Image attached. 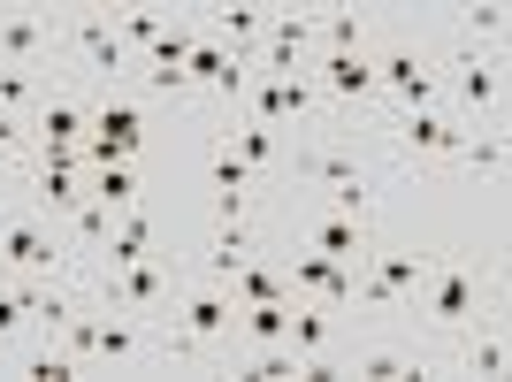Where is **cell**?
Instances as JSON below:
<instances>
[{
	"label": "cell",
	"mask_w": 512,
	"mask_h": 382,
	"mask_svg": "<svg viewBox=\"0 0 512 382\" xmlns=\"http://www.w3.org/2000/svg\"><path fill=\"white\" fill-rule=\"evenodd\" d=\"M283 169L299 176L306 191H321V207H329V214L383 222V176H375V161L344 138V123H321V130H306V138H291Z\"/></svg>",
	"instance_id": "obj_1"
},
{
	"label": "cell",
	"mask_w": 512,
	"mask_h": 382,
	"mask_svg": "<svg viewBox=\"0 0 512 382\" xmlns=\"http://www.w3.org/2000/svg\"><path fill=\"white\" fill-rule=\"evenodd\" d=\"M406 314H421L436 344H459L467 329H482V260L474 253H428V276H421Z\"/></svg>",
	"instance_id": "obj_2"
},
{
	"label": "cell",
	"mask_w": 512,
	"mask_h": 382,
	"mask_svg": "<svg viewBox=\"0 0 512 382\" xmlns=\"http://www.w3.org/2000/svg\"><path fill=\"white\" fill-rule=\"evenodd\" d=\"M375 85H383L390 115H413V107H436V92H444V62H436V46H428V39H413L406 23H383V39H375Z\"/></svg>",
	"instance_id": "obj_3"
},
{
	"label": "cell",
	"mask_w": 512,
	"mask_h": 382,
	"mask_svg": "<svg viewBox=\"0 0 512 382\" xmlns=\"http://www.w3.org/2000/svg\"><path fill=\"white\" fill-rule=\"evenodd\" d=\"M0 276H23V283H46V276H69V245H62V222H46L31 199H0Z\"/></svg>",
	"instance_id": "obj_4"
},
{
	"label": "cell",
	"mask_w": 512,
	"mask_h": 382,
	"mask_svg": "<svg viewBox=\"0 0 512 382\" xmlns=\"http://www.w3.org/2000/svg\"><path fill=\"white\" fill-rule=\"evenodd\" d=\"M54 54H69V62L85 69L92 92H123V77H138V62L123 54L107 8H69V16H54Z\"/></svg>",
	"instance_id": "obj_5"
},
{
	"label": "cell",
	"mask_w": 512,
	"mask_h": 382,
	"mask_svg": "<svg viewBox=\"0 0 512 382\" xmlns=\"http://www.w3.org/2000/svg\"><path fill=\"white\" fill-rule=\"evenodd\" d=\"M153 321H176V329L214 360V352H230V337H237V291H230V283H214V276L176 268V291H169V306H161Z\"/></svg>",
	"instance_id": "obj_6"
},
{
	"label": "cell",
	"mask_w": 512,
	"mask_h": 382,
	"mask_svg": "<svg viewBox=\"0 0 512 382\" xmlns=\"http://www.w3.org/2000/svg\"><path fill=\"white\" fill-rule=\"evenodd\" d=\"M153 138V115L146 100H130V92H92V130H85V169H107V161H138Z\"/></svg>",
	"instance_id": "obj_7"
},
{
	"label": "cell",
	"mask_w": 512,
	"mask_h": 382,
	"mask_svg": "<svg viewBox=\"0 0 512 382\" xmlns=\"http://www.w3.org/2000/svg\"><path fill=\"white\" fill-rule=\"evenodd\" d=\"M390 161L398 169H444L451 153H459V138H467V123H451L444 107H413V115H390Z\"/></svg>",
	"instance_id": "obj_8"
},
{
	"label": "cell",
	"mask_w": 512,
	"mask_h": 382,
	"mask_svg": "<svg viewBox=\"0 0 512 382\" xmlns=\"http://www.w3.org/2000/svg\"><path fill=\"white\" fill-rule=\"evenodd\" d=\"M436 62H444V85L459 92L467 115H505V54H482V46H436Z\"/></svg>",
	"instance_id": "obj_9"
},
{
	"label": "cell",
	"mask_w": 512,
	"mask_h": 382,
	"mask_svg": "<svg viewBox=\"0 0 512 382\" xmlns=\"http://www.w3.org/2000/svg\"><path fill=\"white\" fill-rule=\"evenodd\" d=\"M306 77H314L321 107H329V123H337V115H360V107H383L375 54H314V62H306Z\"/></svg>",
	"instance_id": "obj_10"
},
{
	"label": "cell",
	"mask_w": 512,
	"mask_h": 382,
	"mask_svg": "<svg viewBox=\"0 0 512 382\" xmlns=\"http://www.w3.org/2000/svg\"><path fill=\"white\" fill-rule=\"evenodd\" d=\"M85 291H92V306H123V314H161V306H169V291H176V268L153 253V260H130V268H115V276H92Z\"/></svg>",
	"instance_id": "obj_11"
},
{
	"label": "cell",
	"mask_w": 512,
	"mask_h": 382,
	"mask_svg": "<svg viewBox=\"0 0 512 382\" xmlns=\"http://www.w3.org/2000/svg\"><path fill=\"white\" fill-rule=\"evenodd\" d=\"M146 360H153V314L92 306V352H85V375H92V367H146Z\"/></svg>",
	"instance_id": "obj_12"
},
{
	"label": "cell",
	"mask_w": 512,
	"mask_h": 382,
	"mask_svg": "<svg viewBox=\"0 0 512 382\" xmlns=\"http://www.w3.org/2000/svg\"><path fill=\"white\" fill-rule=\"evenodd\" d=\"M92 130V92H46L31 115V153H77Z\"/></svg>",
	"instance_id": "obj_13"
},
{
	"label": "cell",
	"mask_w": 512,
	"mask_h": 382,
	"mask_svg": "<svg viewBox=\"0 0 512 382\" xmlns=\"http://www.w3.org/2000/svg\"><path fill=\"white\" fill-rule=\"evenodd\" d=\"M54 62V8H0V69Z\"/></svg>",
	"instance_id": "obj_14"
},
{
	"label": "cell",
	"mask_w": 512,
	"mask_h": 382,
	"mask_svg": "<svg viewBox=\"0 0 512 382\" xmlns=\"http://www.w3.org/2000/svg\"><path fill=\"white\" fill-rule=\"evenodd\" d=\"M291 298H314V306H337V314H352V283H360V268H344V260H329V253H291Z\"/></svg>",
	"instance_id": "obj_15"
},
{
	"label": "cell",
	"mask_w": 512,
	"mask_h": 382,
	"mask_svg": "<svg viewBox=\"0 0 512 382\" xmlns=\"http://www.w3.org/2000/svg\"><path fill=\"white\" fill-rule=\"evenodd\" d=\"M299 245L306 253H329V260H344V268H360L367 253H375V222H352V214H306L299 222Z\"/></svg>",
	"instance_id": "obj_16"
},
{
	"label": "cell",
	"mask_w": 512,
	"mask_h": 382,
	"mask_svg": "<svg viewBox=\"0 0 512 382\" xmlns=\"http://www.w3.org/2000/svg\"><path fill=\"white\" fill-rule=\"evenodd\" d=\"M352 375H367V382H398V375H436L444 367V352L436 344H421V337H398V344H367V352H352Z\"/></svg>",
	"instance_id": "obj_17"
},
{
	"label": "cell",
	"mask_w": 512,
	"mask_h": 382,
	"mask_svg": "<svg viewBox=\"0 0 512 382\" xmlns=\"http://www.w3.org/2000/svg\"><path fill=\"white\" fill-rule=\"evenodd\" d=\"M153 245H161V222H153L146 207H123L115 230H107V245L92 253V276H115V268H130V260H153Z\"/></svg>",
	"instance_id": "obj_18"
},
{
	"label": "cell",
	"mask_w": 512,
	"mask_h": 382,
	"mask_svg": "<svg viewBox=\"0 0 512 382\" xmlns=\"http://www.w3.org/2000/svg\"><path fill=\"white\" fill-rule=\"evenodd\" d=\"M383 16L367 8H314V54H375Z\"/></svg>",
	"instance_id": "obj_19"
},
{
	"label": "cell",
	"mask_w": 512,
	"mask_h": 382,
	"mask_svg": "<svg viewBox=\"0 0 512 382\" xmlns=\"http://www.w3.org/2000/svg\"><path fill=\"white\" fill-rule=\"evenodd\" d=\"M222 146L237 153V161H245V169L253 176H268V169H283V153H291V138H283L276 123H253V115H222Z\"/></svg>",
	"instance_id": "obj_20"
},
{
	"label": "cell",
	"mask_w": 512,
	"mask_h": 382,
	"mask_svg": "<svg viewBox=\"0 0 512 382\" xmlns=\"http://www.w3.org/2000/svg\"><path fill=\"white\" fill-rule=\"evenodd\" d=\"M253 253H260V230H253V222H245V230H207V245H199V260H192V276L230 283Z\"/></svg>",
	"instance_id": "obj_21"
},
{
	"label": "cell",
	"mask_w": 512,
	"mask_h": 382,
	"mask_svg": "<svg viewBox=\"0 0 512 382\" xmlns=\"http://www.w3.org/2000/svg\"><path fill=\"white\" fill-rule=\"evenodd\" d=\"M283 329H291V298H253V306H237V337H230V352L283 344Z\"/></svg>",
	"instance_id": "obj_22"
},
{
	"label": "cell",
	"mask_w": 512,
	"mask_h": 382,
	"mask_svg": "<svg viewBox=\"0 0 512 382\" xmlns=\"http://www.w3.org/2000/svg\"><path fill=\"white\" fill-rule=\"evenodd\" d=\"M451 367H459V375H482V382H497L512 367V344H505V329H490V337H482V329H467V337H459V352H444Z\"/></svg>",
	"instance_id": "obj_23"
},
{
	"label": "cell",
	"mask_w": 512,
	"mask_h": 382,
	"mask_svg": "<svg viewBox=\"0 0 512 382\" xmlns=\"http://www.w3.org/2000/svg\"><path fill=\"white\" fill-rule=\"evenodd\" d=\"M451 161H459V169H474L482 184H505V130H497V123H490V130H467Z\"/></svg>",
	"instance_id": "obj_24"
},
{
	"label": "cell",
	"mask_w": 512,
	"mask_h": 382,
	"mask_svg": "<svg viewBox=\"0 0 512 382\" xmlns=\"http://www.w3.org/2000/svg\"><path fill=\"white\" fill-rule=\"evenodd\" d=\"M92 199H100L107 214H123L146 199V176H138V161H107V169H92Z\"/></svg>",
	"instance_id": "obj_25"
},
{
	"label": "cell",
	"mask_w": 512,
	"mask_h": 382,
	"mask_svg": "<svg viewBox=\"0 0 512 382\" xmlns=\"http://www.w3.org/2000/svg\"><path fill=\"white\" fill-rule=\"evenodd\" d=\"M31 291H39V283L0 276V344H8V360H16V344L31 337Z\"/></svg>",
	"instance_id": "obj_26"
},
{
	"label": "cell",
	"mask_w": 512,
	"mask_h": 382,
	"mask_svg": "<svg viewBox=\"0 0 512 382\" xmlns=\"http://www.w3.org/2000/svg\"><path fill=\"white\" fill-rule=\"evenodd\" d=\"M46 92H54V85H46V69H0V115H23V123H31Z\"/></svg>",
	"instance_id": "obj_27"
},
{
	"label": "cell",
	"mask_w": 512,
	"mask_h": 382,
	"mask_svg": "<svg viewBox=\"0 0 512 382\" xmlns=\"http://www.w3.org/2000/svg\"><path fill=\"white\" fill-rule=\"evenodd\" d=\"M207 191H260V176L222 146V130H214V123H207Z\"/></svg>",
	"instance_id": "obj_28"
},
{
	"label": "cell",
	"mask_w": 512,
	"mask_h": 382,
	"mask_svg": "<svg viewBox=\"0 0 512 382\" xmlns=\"http://www.w3.org/2000/svg\"><path fill=\"white\" fill-rule=\"evenodd\" d=\"M459 46H482V54H505V8L497 0H474L459 16Z\"/></svg>",
	"instance_id": "obj_29"
},
{
	"label": "cell",
	"mask_w": 512,
	"mask_h": 382,
	"mask_svg": "<svg viewBox=\"0 0 512 382\" xmlns=\"http://www.w3.org/2000/svg\"><path fill=\"white\" fill-rule=\"evenodd\" d=\"M107 230H115V214H107L100 199H85V207H77V214L62 222V245H69V253H100V245H107Z\"/></svg>",
	"instance_id": "obj_30"
},
{
	"label": "cell",
	"mask_w": 512,
	"mask_h": 382,
	"mask_svg": "<svg viewBox=\"0 0 512 382\" xmlns=\"http://www.w3.org/2000/svg\"><path fill=\"white\" fill-rule=\"evenodd\" d=\"M169 31V8H130V16H115V39H123L130 62H146V46Z\"/></svg>",
	"instance_id": "obj_31"
},
{
	"label": "cell",
	"mask_w": 512,
	"mask_h": 382,
	"mask_svg": "<svg viewBox=\"0 0 512 382\" xmlns=\"http://www.w3.org/2000/svg\"><path fill=\"white\" fill-rule=\"evenodd\" d=\"M230 291H237V306H253V298H291V283L276 276V268H260V260H245L230 276Z\"/></svg>",
	"instance_id": "obj_32"
},
{
	"label": "cell",
	"mask_w": 512,
	"mask_h": 382,
	"mask_svg": "<svg viewBox=\"0 0 512 382\" xmlns=\"http://www.w3.org/2000/svg\"><path fill=\"white\" fill-rule=\"evenodd\" d=\"M23 153H31V123H23V115H0V169H16Z\"/></svg>",
	"instance_id": "obj_33"
},
{
	"label": "cell",
	"mask_w": 512,
	"mask_h": 382,
	"mask_svg": "<svg viewBox=\"0 0 512 382\" xmlns=\"http://www.w3.org/2000/svg\"><path fill=\"white\" fill-rule=\"evenodd\" d=\"M0 367H8V344H0Z\"/></svg>",
	"instance_id": "obj_34"
}]
</instances>
